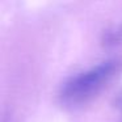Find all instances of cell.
I'll list each match as a JSON object with an SVG mask.
<instances>
[{"label": "cell", "instance_id": "1", "mask_svg": "<svg viewBox=\"0 0 122 122\" xmlns=\"http://www.w3.org/2000/svg\"><path fill=\"white\" fill-rule=\"evenodd\" d=\"M121 62L117 59H106L91 68L72 75L62 84V101L68 105H77L98 93L119 71Z\"/></svg>", "mask_w": 122, "mask_h": 122}]
</instances>
